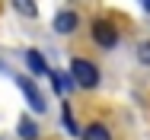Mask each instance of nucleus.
I'll return each mask as SVG.
<instances>
[{
    "label": "nucleus",
    "mask_w": 150,
    "mask_h": 140,
    "mask_svg": "<svg viewBox=\"0 0 150 140\" xmlns=\"http://www.w3.org/2000/svg\"><path fill=\"white\" fill-rule=\"evenodd\" d=\"M93 42L99 45V48H115L118 45V32H115V26L109 23V19H96L93 23Z\"/></svg>",
    "instance_id": "2"
},
{
    "label": "nucleus",
    "mask_w": 150,
    "mask_h": 140,
    "mask_svg": "<svg viewBox=\"0 0 150 140\" xmlns=\"http://www.w3.org/2000/svg\"><path fill=\"white\" fill-rule=\"evenodd\" d=\"M16 131H19V137H23V140H35V137H38V127H35V121H32V118H26V115L19 118Z\"/></svg>",
    "instance_id": "7"
},
{
    "label": "nucleus",
    "mask_w": 150,
    "mask_h": 140,
    "mask_svg": "<svg viewBox=\"0 0 150 140\" xmlns=\"http://www.w3.org/2000/svg\"><path fill=\"white\" fill-rule=\"evenodd\" d=\"M13 6L23 13V16H35L38 10H35V0H13Z\"/></svg>",
    "instance_id": "10"
},
{
    "label": "nucleus",
    "mask_w": 150,
    "mask_h": 140,
    "mask_svg": "<svg viewBox=\"0 0 150 140\" xmlns=\"http://www.w3.org/2000/svg\"><path fill=\"white\" fill-rule=\"evenodd\" d=\"M74 29H77V13L61 10L58 16H54V32H58V35H70Z\"/></svg>",
    "instance_id": "4"
},
{
    "label": "nucleus",
    "mask_w": 150,
    "mask_h": 140,
    "mask_svg": "<svg viewBox=\"0 0 150 140\" xmlns=\"http://www.w3.org/2000/svg\"><path fill=\"white\" fill-rule=\"evenodd\" d=\"M26 64H29L32 73H38V77H48V73H51V70H48V64H45V57H42V51H35V48L26 51Z\"/></svg>",
    "instance_id": "5"
},
{
    "label": "nucleus",
    "mask_w": 150,
    "mask_h": 140,
    "mask_svg": "<svg viewBox=\"0 0 150 140\" xmlns=\"http://www.w3.org/2000/svg\"><path fill=\"white\" fill-rule=\"evenodd\" d=\"M134 54H137V61H141L144 67H150V38H147V42H141V45H137V51H134Z\"/></svg>",
    "instance_id": "11"
},
{
    "label": "nucleus",
    "mask_w": 150,
    "mask_h": 140,
    "mask_svg": "<svg viewBox=\"0 0 150 140\" xmlns=\"http://www.w3.org/2000/svg\"><path fill=\"white\" fill-rule=\"evenodd\" d=\"M61 121H64V127H67V131H70L74 137H80V134H83V131L77 127V121H74V115H70V105H64V112H61Z\"/></svg>",
    "instance_id": "9"
},
{
    "label": "nucleus",
    "mask_w": 150,
    "mask_h": 140,
    "mask_svg": "<svg viewBox=\"0 0 150 140\" xmlns=\"http://www.w3.org/2000/svg\"><path fill=\"white\" fill-rule=\"evenodd\" d=\"M141 6H144V10H147V13H150V0H141Z\"/></svg>",
    "instance_id": "12"
},
{
    "label": "nucleus",
    "mask_w": 150,
    "mask_h": 140,
    "mask_svg": "<svg viewBox=\"0 0 150 140\" xmlns=\"http://www.w3.org/2000/svg\"><path fill=\"white\" fill-rule=\"evenodd\" d=\"M80 140H112V134H109L105 124H86L83 134H80Z\"/></svg>",
    "instance_id": "6"
},
{
    "label": "nucleus",
    "mask_w": 150,
    "mask_h": 140,
    "mask_svg": "<svg viewBox=\"0 0 150 140\" xmlns=\"http://www.w3.org/2000/svg\"><path fill=\"white\" fill-rule=\"evenodd\" d=\"M48 77H51V80H54V89H58V92H67V89H74V77H67V73H58V70H51V73H48Z\"/></svg>",
    "instance_id": "8"
},
{
    "label": "nucleus",
    "mask_w": 150,
    "mask_h": 140,
    "mask_svg": "<svg viewBox=\"0 0 150 140\" xmlns=\"http://www.w3.org/2000/svg\"><path fill=\"white\" fill-rule=\"evenodd\" d=\"M16 86H19V89H23V96H26V102H29V108L32 112H45V96H42V92H38V86L32 83L29 77H16Z\"/></svg>",
    "instance_id": "3"
},
{
    "label": "nucleus",
    "mask_w": 150,
    "mask_h": 140,
    "mask_svg": "<svg viewBox=\"0 0 150 140\" xmlns=\"http://www.w3.org/2000/svg\"><path fill=\"white\" fill-rule=\"evenodd\" d=\"M70 77H74V83L80 86V89H96V86H99L96 64L83 61V57H74V61H70Z\"/></svg>",
    "instance_id": "1"
}]
</instances>
